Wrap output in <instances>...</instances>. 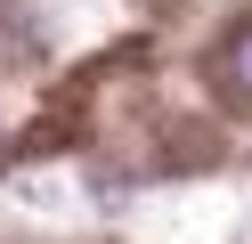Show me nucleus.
I'll use <instances>...</instances> for the list:
<instances>
[{
    "label": "nucleus",
    "mask_w": 252,
    "mask_h": 244,
    "mask_svg": "<svg viewBox=\"0 0 252 244\" xmlns=\"http://www.w3.org/2000/svg\"><path fill=\"white\" fill-rule=\"evenodd\" d=\"M220 65H228V81H236V90L252 98V25H236V33H228V49H220Z\"/></svg>",
    "instance_id": "obj_1"
}]
</instances>
